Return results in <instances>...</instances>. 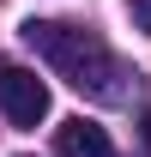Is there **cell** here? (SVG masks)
<instances>
[{"label": "cell", "instance_id": "5", "mask_svg": "<svg viewBox=\"0 0 151 157\" xmlns=\"http://www.w3.org/2000/svg\"><path fill=\"white\" fill-rule=\"evenodd\" d=\"M139 139H145V151H151V109H145V127H139Z\"/></svg>", "mask_w": 151, "mask_h": 157}, {"label": "cell", "instance_id": "3", "mask_svg": "<svg viewBox=\"0 0 151 157\" xmlns=\"http://www.w3.org/2000/svg\"><path fill=\"white\" fill-rule=\"evenodd\" d=\"M55 151H60V157H115V145H109V133H103L97 121L73 115V121L55 127Z\"/></svg>", "mask_w": 151, "mask_h": 157}, {"label": "cell", "instance_id": "1", "mask_svg": "<svg viewBox=\"0 0 151 157\" xmlns=\"http://www.w3.org/2000/svg\"><path fill=\"white\" fill-rule=\"evenodd\" d=\"M24 42L73 85L79 97H97V103H121L127 97V78L133 73L115 60V48L97 36V30L67 24V18H30L24 24Z\"/></svg>", "mask_w": 151, "mask_h": 157}, {"label": "cell", "instance_id": "4", "mask_svg": "<svg viewBox=\"0 0 151 157\" xmlns=\"http://www.w3.org/2000/svg\"><path fill=\"white\" fill-rule=\"evenodd\" d=\"M127 12H133V24H139V30H151V0H127Z\"/></svg>", "mask_w": 151, "mask_h": 157}, {"label": "cell", "instance_id": "2", "mask_svg": "<svg viewBox=\"0 0 151 157\" xmlns=\"http://www.w3.org/2000/svg\"><path fill=\"white\" fill-rule=\"evenodd\" d=\"M0 115L12 127H37L48 121V85L30 67H0Z\"/></svg>", "mask_w": 151, "mask_h": 157}]
</instances>
